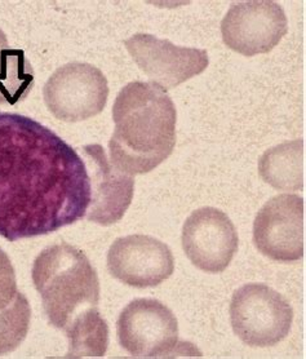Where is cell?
<instances>
[{"instance_id": "obj_5", "label": "cell", "mask_w": 306, "mask_h": 359, "mask_svg": "<svg viewBox=\"0 0 306 359\" xmlns=\"http://www.w3.org/2000/svg\"><path fill=\"white\" fill-rule=\"evenodd\" d=\"M121 348L136 358L185 357L192 344L178 341V319L168 308L153 299H136L121 311L117 322Z\"/></svg>"}, {"instance_id": "obj_7", "label": "cell", "mask_w": 306, "mask_h": 359, "mask_svg": "<svg viewBox=\"0 0 306 359\" xmlns=\"http://www.w3.org/2000/svg\"><path fill=\"white\" fill-rule=\"evenodd\" d=\"M287 33L284 9L270 0L234 3L221 22L224 43L247 57L269 53Z\"/></svg>"}, {"instance_id": "obj_14", "label": "cell", "mask_w": 306, "mask_h": 359, "mask_svg": "<svg viewBox=\"0 0 306 359\" xmlns=\"http://www.w3.org/2000/svg\"><path fill=\"white\" fill-rule=\"evenodd\" d=\"M34 69L24 50L11 48L7 35L0 30V105H17L34 87Z\"/></svg>"}, {"instance_id": "obj_17", "label": "cell", "mask_w": 306, "mask_h": 359, "mask_svg": "<svg viewBox=\"0 0 306 359\" xmlns=\"http://www.w3.org/2000/svg\"><path fill=\"white\" fill-rule=\"evenodd\" d=\"M20 294L17 290L16 274L8 255L0 248V311L8 308Z\"/></svg>"}, {"instance_id": "obj_8", "label": "cell", "mask_w": 306, "mask_h": 359, "mask_svg": "<svg viewBox=\"0 0 306 359\" xmlns=\"http://www.w3.org/2000/svg\"><path fill=\"white\" fill-rule=\"evenodd\" d=\"M304 199L281 194L270 199L253 221V243L270 260L295 262L305 252Z\"/></svg>"}, {"instance_id": "obj_15", "label": "cell", "mask_w": 306, "mask_h": 359, "mask_svg": "<svg viewBox=\"0 0 306 359\" xmlns=\"http://www.w3.org/2000/svg\"><path fill=\"white\" fill-rule=\"evenodd\" d=\"M64 331L69 339L66 358L105 355L109 346V326L97 308L79 313Z\"/></svg>"}, {"instance_id": "obj_9", "label": "cell", "mask_w": 306, "mask_h": 359, "mask_svg": "<svg viewBox=\"0 0 306 359\" xmlns=\"http://www.w3.org/2000/svg\"><path fill=\"white\" fill-rule=\"evenodd\" d=\"M124 46L138 67L164 92L203 73L210 64L207 50L178 47L152 34H136Z\"/></svg>"}, {"instance_id": "obj_10", "label": "cell", "mask_w": 306, "mask_h": 359, "mask_svg": "<svg viewBox=\"0 0 306 359\" xmlns=\"http://www.w3.org/2000/svg\"><path fill=\"white\" fill-rule=\"evenodd\" d=\"M181 243L194 266L211 274L222 273L238 251L239 238L227 215L203 207L186 219Z\"/></svg>"}, {"instance_id": "obj_12", "label": "cell", "mask_w": 306, "mask_h": 359, "mask_svg": "<svg viewBox=\"0 0 306 359\" xmlns=\"http://www.w3.org/2000/svg\"><path fill=\"white\" fill-rule=\"evenodd\" d=\"M91 181V203L87 220L102 226L121 221L133 199L135 180L119 171L98 144L81 149Z\"/></svg>"}, {"instance_id": "obj_2", "label": "cell", "mask_w": 306, "mask_h": 359, "mask_svg": "<svg viewBox=\"0 0 306 359\" xmlns=\"http://www.w3.org/2000/svg\"><path fill=\"white\" fill-rule=\"evenodd\" d=\"M113 121L109 153L119 171L144 175L172 154L178 113L173 101L157 84L132 82L123 87L114 102Z\"/></svg>"}, {"instance_id": "obj_1", "label": "cell", "mask_w": 306, "mask_h": 359, "mask_svg": "<svg viewBox=\"0 0 306 359\" xmlns=\"http://www.w3.org/2000/svg\"><path fill=\"white\" fill-rule=\"evenodd\" d=\"M91 181L81 156L29 116L0 113V237L55 233L86 217Z\"/></svg>"}, {"instance_id": "obj_16", "label": "cell", "mask_w": 306, "mask_h": 359, "mask_svg": "<svg viewBox=\"0 0 306 359\" xmlns=\"http://www.w3.org/2000/svg\"><path fill=\"white\" fill-rule=\"evenodd\" d=\"M32 309L24 294L13 304L0 311V355L16 351L26 339L30 327Z\"/></svg>"}, {"instance_id": "obj_6", "label": "cell", "mask_w": 306, "mask_h": 359, "mask_svg": "<svg viewBox=\"0 0 306 359\" xmlns=\"http://www.w3.org/2000/svg\"><path fill=\"white\" fill-rule=\"evenodd\" d=\"M43 96L49 113L58 121L83 122L105 109L109 84L96 66L70 62L52 74Z\"/></svg>"}, {"instance_id": "obj_4", "label": "cell", "mask_w": 306, "mask_h": 359, "mask_svg": "<svg viewBox=\"0 0 306 359\" xmlns=\"http://www.w3.org/2000/svg\"><path fill=\"white\" fill-rule=\"evenodd\" d=\"M230 320L234 334L246 345L267 348L288 336L293 311L290 302L272 287L250 283L234 292Z\"/></svg>"}, {"instance_id": "obj_3", "label": "cell", "mask_w": 306, "mask_h": 359, "mask_svg": "<svg viewBox=\"0 0 306 359\" xmlns=\"http://www.w3.org/2000/svg\"><path fill=\"white\" fill-rule=\"evenodd\" d=\"M32 276L49 323L58 330L100 302L96 269L83 251L66 242L43 250L34 262Z\"/></svg>"}, {"instance_id": "obj_11", "label": "cell", "mask_w": 306, "mask_h": 359, "mask_svg": "<svg viewBox=\"0 0 306 359\" xmlns=\"http://www.w3.org/2000/svg\"><path fill=\"white\" fill-rule=\"evenodd\" d=\"M107 269L115 279L135 288L159 286L175 270L168 245L142 234L118 238L107 252Z\"/></svg>"}, {"instance_id": "obj_13", "label": "cell", "mask_w": 306, "mask_h": 359, "mask_svg": "<svg viewBox=\"0 0 306 359\" xmlns=\"http://www.w3.org/2000/svg\"><path fill=\"white\" fill-rule=\"evenodd\" d=\"M258 173L277 190H302L305 184L304 140L286 141L266 150L258 161Z\"/></svg>"}]
</instances>
